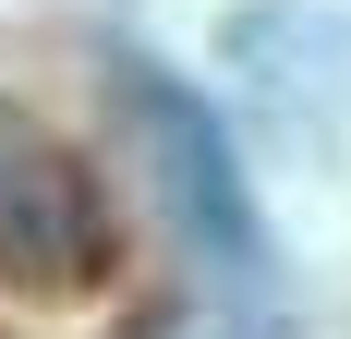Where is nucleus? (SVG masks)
Instances as JSON below:
<instances>
[{"label": "nucleus", "mask_w": 351, "mask_h": 339, "mask_svg": "<svg viewBox=\"0 0 351 339\" xmlns=\"http://www.w3.org/2000/svg\"><path fill=\"white\" fill-rule=\"evenodd\" d=\"M109 85H121L134 170H145V194H158V218H170V242L194 267H218V279H267L279 267V255H267V206L243 194V158L218 134V109L194 97V85H170L158 61H121Z\"/></svg>", "instance_id": "obj_1"}, {"label": "nucleus", "mask_w": 351, "mask_h": 339, "mask_svg": "<svg viewBox=\"0 0 351 339\" xmlns=\"http://www.w3.org/2000/svg\"><path fill=\"white\" fill-rule=\"evenodd\" d=\"M109 267H121V242H109L85 158L61 134H36L25 109H0V291L85 303V291H109Z\"/></svg>", "instance_id": "obj_2"}]
</instances>
